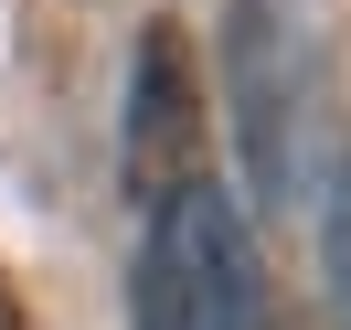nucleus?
<instances>
[{
    "label": "nucleus",
    "instance_id": "f257e3e1",
    "mask_svg": "<svg viewBox=\"0 0 351 330\" xmlns=\"http://www.w3.org/2000/svg\"><path fill=\"white\" fill-rule=\"evenodd\" d=\"M319 107H330V11L319 0H223V117L256 202H298L319 181Z\"/></svg>",
    "mask_w": 351,
    "mask_h": 330
},
{
    "label": "nucleus",
    "instance_id": "20e7f679",
    "mask_svg": "<svg viewBox=\"0 0 351 330\" xmlns=\"http://www.w3.org/2000/svg\"><path fill=\"white\" fill-rule=\"evenodd\" d=\"M319 266H330V320L351 330V150H341L330 202H319Z\"/></svg>",
    "mask_w": 351,
    "mask_h": 330
},
{
    "label": "nucleus",
    "instance_id": "7ed1b4c3",
    "mask_svg": "<svg viewBox=\"0 0 351 330\" xmlns=\"http://www.w3.org/2000/svg\"><path fill=\"white\" fill-rule=\"evenodd\" d=\"M181 181H202V75H192V43L149 22L128 54V192L149 213Z\"/></svg>",
    "mask_w": 351,
    "mask_h": 330
},
{
    "label": "nucleus",
    "instance_id": "39448f33",
    "mask_svg": "<svg viewBox=\"0 0 351 330\" xmlns=\"http://www.w3.org/2000/svg\"><path fill=\"white\" fill-rule=\"evenodd\" d=\"M287 330H298V320H287Z\"/></svg>",
    "mask_w": 351,
    "mask_h": 330
},
{
    "label": "nucleus",
    "instance_id": "f03ea898",
    "mask_svg": "<svg viewBox=\"0 0 351 330\" xmlns=\"http://www.w3.org/2000/svg\"><path fill=\"white\" fill-rule=\"evenodd\" d=\"M128 330H277V320H266L256 235H245L234 192H223L213 171L181 181L171 202H149V213H138Z\"/></svg>",
    "mask_w": 351,
    "mask_h": 330
}]
</instances>
